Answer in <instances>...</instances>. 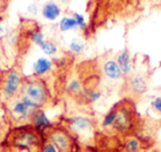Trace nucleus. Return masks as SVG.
<instances>
[{
  "mask_svg": "<svg viewBox=\"0 0 161 152\" xmlns=\"http://www.w3.org/2000/svg\"><path fill=\"white\" fill-rule=\"evenodd\" d=\"M84 47H85V43L80 39H73L69 43V49L74 54H80L84 51Z\"/></svg>",
  "mask_w": 161,
  "mask_h": 152,
  "instance_id": "nucleus-21",
  "label": "nucleus"
},
{
  "mask_svg": "<svg viewBox=\"0 0 161 152\" xmlns=\"http://www.w3.org/2000/svg\"><path fill=\"white\" fill-rule=\"evenodd\" d=\"M66 90L72 95H83V87L77 79H73L69 82L66 86Z\"/></svg>",
  "mask_w": 161,
  "mask_h": 152,
  "instance_id": "nucleus-19",
  "label": "nucleus"
},
{
  "mask_svg": "<svg viewBox=\"0 0 161 152\" xmlns=\"http://www.w3.org/2000/svg\"><path fill=\"white\" fill-rule=\"evenodd\" d=\"M73 18L75 19L76 23H77V27L80 28L82 31H86V30H87V24H86L85 18H84L83 14H78V12H75V14H73Z\"/></svg>",
  "mask_w": 161,
  "mask_h": 152,
  "instance_id": "nucleus-23",
  "label": "nucleus"
},
{
  "mask_svg": "<svg viewBox=\"0 0 161 152\" xmlns=\"http://www.w3.org/2000/svg\"><path fill=\"white\" fill-rule=\"evenodd\" d=\"M115 116H116V108H115V106H113L112 109L104 116L103 120H102V127H103L104 129L107 130V131H109L113 123H114Z\"/></svg>",
  "mask_w": 161,
  "mask_h": 152,
  "instance_id": "nucleus-18",
  "label": "nucleus"
},
{
  "mask_svg": "<svg viewBox=\"0 0 161 152\" xmlns=\"http://www.w3.org/2000/svg\"><path fill=\"white\" fill-rule=\"evenodd\" d=\"M39 46L47 55H54L58 52V45L51 40H44Z\"/></svg>",
  "mask_w": 161,
  "mask_h": 152,
  "instance_id": "nucleus-20",
  "label": "nucleus"
},
{
  "mask_svg": "<svg viewBox=\"0 0 161 152\" xmlns=\"http://www.w3.org/2000/svg\"><path fill=\"white\" fill-rule=\"evenodd\" d=\"M28 12H30V14H36V12H38V7H36L34 3H30V5L28 6Z\"/></svg>",
  "mask_w": 161,
  "mask_h": 152,
  "instance_id": "nucleus-26",
  "label": "nucleus"
},
{
  "mask_svg": "<svg viewBox=\"0 0 161 152\" xmlns=\"http://www.w3.org/2000/svg\"><path fill=\"white\" fill-rule=\"evenodd\" d=\"M42 17L47 20H55L60 17L61 14V8L60 6L58 5L54 1H49L42 8Z\"/></svg>",
  "mask_w": 161,
  "mask_h": 152,
  "instance_id": "nucleus-14",
  "label": "nucleus"
},
{
  "mask_svg": "<svg viewBox=\"0 0 161 152\" xmlns=\"http://www.w3.org/2000/svg\"><path fill=\"white\" fill-rule=\"evenodd\" d=\"M150 106H151L152 110H154L158 115H161V96L153 98V100L151 101Z\"/></svg>",
  "mask_w": 161,
  "mask_h": 152,
  "instance_id": "nucleus-25",
  "label": "nucleus"
},
{
  "mask_svg": "<svg viewBox=\"0 0 161 152\" xmlns=\"http://www.w3.org/2000/svg\"><path fill=\"white\" fill-rule=\"evenodd\" d=\"M1 75H3V71H1V58H0V79H1Z\"/></svg>",
  "mask_w": 161,
  "mask_h": 152,
  "instance_id": "nucleus-28",
  "label": "nucleus"
},
{
  "mask_svg": "<svg viewBox=\"0 0 161 152\" xmlns=\"http://www.w3.org/2000/svg\"><path fill=\"white\" fill-rule=\"evenodd\" d=\"M30 125L34 126L36 129H39L40 131L43 132V130L47 129L49 126L52 125L51 121L47 119V117L45 116V112L43 109L39 108L36 111L33 112L31 117V120H30Z\"/></svg>",
  "mask_w": 161,
  "mask_h": 152,
  "instance_id": "nucleus-12",
  "label": "nucleus"
},
{
  "mask_svg": "<svg viewBox=\"0 0 161 152\" xmlns=\"http://www.w3.org/2000/svg\"><path fill=\"white\" fill-rule=\"evenodd\" d=\"M116 62L120 67L124 76H129L134 72V63H132L130 52L127 49L123 50L117 54Z\"/></svg>",
  "mask_w": 161,
  "mask_h": 152,
  "instance_id": "nucleus-11",
  "label": "nucleus"
},
{
  "mask_svg": "<svg viewBox=\"0 0 161 152\" xmlns=\"http://www.w3.org/2000/svg\"><path fill=\"white\" fill-rule=\"evenodd\" d=\"M43 141L42 131L29 123L11 128L0 147L8 152H38Z\"/></svg>",
  "mask_w": 161,
  "mask_h": 152,
  "instance_id": "nucleus-1",
  "label": "nucleus"
},
{
  "mask_svg": "<svg viewBox=\"0 0 161 152\" xmlns=\"http://www.w3.org/2000/svg\"><path fill=\"white\" fill-rule=\"evenodd\" d=\"M20 94L25 96L42 109L47 106H51L53 103L51 93L45 81L34 75L25 77Z\"/></svg>",
  "mask_w": 161,
  "mask_h": 152,
  "instance_id": "nucleus-5",
  "label": "nucleus"
},
{
  "mask_svg": "<svg viewBox=\"0 0 161 152\" xmlns=\"http://www.w3.org/2000/svg\"><path fill=\"white\" fill-rule=\"evenodd\" d=\"M123 152H143L147 149V142L136 133L128 134L121 139Z\"/></svg>",
  "mask_w": 161,
  "mask_h": 152,
  "instance_id": "nucleus-9",
  "label": "nucleus"
},
{
  "mask_svg": "<svg viewBox=\"0 0 161 152\" xmlns=\"http://www.w3.org/2000/svg\"><path fill=\"white\" fill-rule=\"evenodd\" d=\"M148 83H149V79H148V74L146 71H135L127 76L126 79V85L125 90L127 93V97L126 98L134 100L135 98H138L141 95H143L148 90Z\"/></svg>",
  "mask_w": 161,
  "mask_h": 152,
  "instance_id": "nucleus-8",
  "label": "nucleus"
},
{
  "mask_svg": "<svg viewBox=\"0 0 161 152\" xmlns=\"http://www.w3.org/2000/svg\"><path fill=\"white\" fill-rule=\"evenodd\" d=\"M102 73L110 81H118L123 79V72L117 64L116 58H106L102 63Z\"/></svg>",
  "mask_w": 161,
  "mask_h": 152,
  "instance_id": "nucleus-10",
  "label": "nucleus"
},
{
  "mask_svg": "<svg viewBox=\"0 0 161 152\" xmlns=\"http://www.w3.org/2000/svg\"><path fill=\"white\" fill-rule=\"evenodd\" d=\"M53 68V63L47 57H40L34 62L33 64V72L34 76L42 77L50 73Z\"/></svg>",
  "mask_w": 161,
  "mask_h": 152,
  "instance_id": "nucleus-13",
  "label": "nucleus"
},
{
  "mask_svg": "<svg viewBox=\"0 0 161 152\" xmlns=\"http://www.w3.org/2000/svg\"><path fill=\"white\" fill-rule=\"evenodd\" d=\"M77 23L73 17H63L60 21V30L61 31H69V30L77 29Z\"/></svg>",
  "mask_w": 161,
  "mask_h": 152,
  "instance_id": "nucleus-17",
  "label": "nucleus"
},
{
  "mask_svg": "<svg viewBox=\"0 0 161 152\" xmlns=\"http://www.w3.org/2000/svg\"><path fill=\"white\" fill-rule=\"evenodd\" d=\"M42 133L44 140L52 143L58 152H80L77 138L61 123H52Z\"/></svg>",
  "mask_w": 161,
  "mask_h": 152,
  "instance_id": "nucleus-3",
  "label": "nucleus"
},
{
  "mask_svg": "<svg viewBox=\"0 0 161 152\" xmlns=\"http://www.w3.org/2000/svg\"><path fill=\"white\" fill-rule=\"evenodd\" d=\"M38 152H58V149L54 147L52 143H50L49 141H43V143L41 144L40 149H39Z\"/></svg>",
  "mask_w": 161,
  "mask_h": 152,
  "instance_id": "nucleus-24",
  "label": "nucleus"
},
{
  "mask_svg": "<svg viewBox=\"0 0 161 152\" xmlns=\"http://www.w3.org/2000/svg\"><path fill=\"white\" fill-rule=\"evenodd\" d=\"M114 106L116 108V116L109 132L118 137L119 139H123L128 134L135 133L138 129L141 119L136 111L134 100L123 98Z\"/></svg>",
  "mask_w": 161,
  "mask_h": 152,
  "instance_id": "nucleus-2",
  "label": "nucleus"
},
{
  "mask_svg": "<svg viewBox=\"0 0 161 152\" xmlns=\"http://www.w3.org/2000/svg\"><path fill=\"white\" fill-rule=\"evenodd\" d=\"M83 97L87 104H94L102 97V93L96 88H86L83 90Z\"/></svg>",
  "mask_w": 161,
  "mask_h": 152,
  "instance_id": "nucleus-16",
  "label": "nucleus"
},
{
  "mask_svg": "<svg viewBox=\"0 0 161 152\" xmlns=\"http://www.w3.org/2000/svg\"><path fill=\"white\" fill-rule=\"evenodd\" d=\"M3 33H5V29H3V24H1V23H0V35H3Z\"/></svg>",
  "mask_w": 161,
  "mask_h": 152,
  "instance_id": "nucleus-27",
  "label": "nucleus"
},
{
  "mask_svg": "<svg viewBox=\"0 0 161 152\" xmlns=\"http://www.w3.org/2000/svg\"><path fill=\"white\" fill-rule=\"evenodd\" d=\"M61 125L64 126L72 134L77 138H90L95 130V121L91 117L86 116H72L67 118H62Z\"/></svg>",
  "mask_w": 161,
  "mask_h": 152,
  "instance_id": "nucleus-7",
  "label": "nucleus"
},
{
  "mask_svg": "<svg viewBox=\"0 0 161 152\" xmlns=\"http://www.w3.org/2000/svg\"><path fill=\"white\" fill-rule=\"evenodd\" d=\"M29 38H30V40L33 43H36V45H40L41 43L44 41V34H43V32L41 31L40 29H34L30 32Z\"/></svg>",
  "mask_w": 161,
  "mask_h": 152,
  "instance_id": "nucleus-22",
  "label": "nucleus"
},
{
  "mask_svg": "<svg viewBox=\"0 0 161 152\" xmlns=\"http://www.w3.org/2000/svg\"><path fill=\"white\" fill-rule=\"evenodd\" d=\"M23 79L22 72L17 66L3 72L0 79V98H3V103L8 104L20 95Z\"/></svg>",
  "mask_w": 161,
  "mask_h": 152,
  "instance_id": "nucleus-6",
  "label": "nucleus"
},
{
  "mask_svg": "<svg viewBox=\"0 0 161 152\" xmlns=\"http://www.w3.org/2000/svg\"><path fill=\"white\" fill-rule=\"evenodd\" d=\"M10 129H11V125H10V121L8 119V115L0 116V144L5 141Z\"/></svg>",
  "mask_w": 161,
  "mask_h": 152,
  "instance_id": "nucleus-15",
  "label": "nucleus"
},
{
  "mask_svg": "<svg viewBox=\"0 0 161 152\" xmlns=\"http://www.w3.org/2000/svg\"><path fill=\"white\" fill-rule=\"evenodd\" d=\"M39 108L40 107H38L36 104L21 94L14 100L6 104L8 119L10 121L11 128L29 125L33 112Z\"/></svg>",
  "mask_w": 161,
  "mask_h": 152,
  "instance_id": "nucleus-4",
  "label": "nucleus"
}]
</instances>
